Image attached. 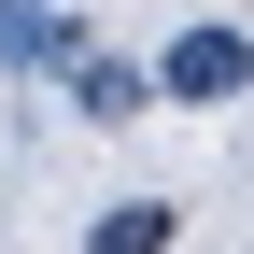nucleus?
Instances as JSON below:
<instances>
[{"instance_id":"1","label":"nucleus","mask_w":254,"mask_h":254,"mask_svg":"<svg viewBox=\"0 0 254 254\" xmlns=\"http://www.w3.org/2000/svg\"><path fill=\"white\" fill-rule=\"evenodd\" d=\"M254 85V28H184L155 57V99H240Z\"/></svg>"},{"instance_id":"2","label":"nucleus","mask_w":254,"mask_h":254,"mask_svg":"<svg viewBox=\"0 0 254 254\" xmlns=\"http://www.w3.org/2000/svg\"><path fill=\"white\" fill-rule=\"evenodd\" d=\"M85 28L57 14V0H0V71H71Z\"/></svg>"},{"instance_id":"3","label":"nucleus","mask_w":254,"mask_h":254,"mask_svg":"<svg viewBox=\"0 0 254 254\" xmlns=\"http://www.w3.org/2000/svg\"><path fill=\"white\" fill-rule=\"evenodd\" d=\"M71 99H85V113H99V127H127V113H141V99H155V85H141V71H127V57H99V43H85V57H71Z\"/></svg>"},{"instance_id":"4","label":"nucleus","mask_w":254,"mask_h":254,"mask_svg":"<svg viewBox=\"0 0 254 254\" xmlns=\"http://www.w3.org/2000/svg\"><path fill=\"white\" fill-rule=\"evenodd\" d=\"M170 226H184L170 198H113L99 226H85V254H170Z\"/></svg>"}]
</instances>
